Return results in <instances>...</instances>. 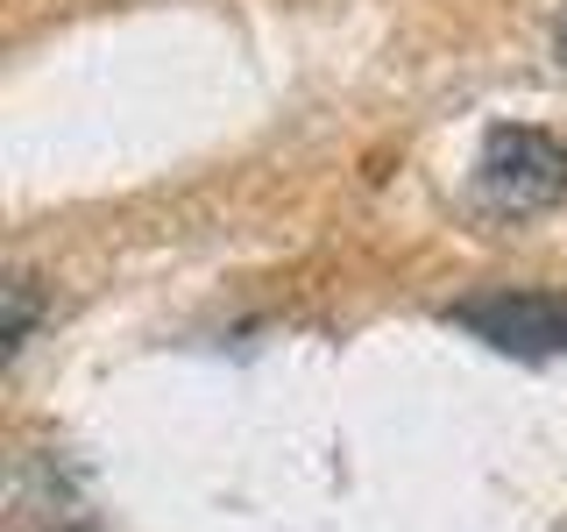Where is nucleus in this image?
Instances as JSON below:
<instances>
[{"instance_id": "4", "label": "nucleus", "mask_w": 567, "mask_h": 532, "mask_svg": "<svg viewBox=\"0 0 567 532\" xmlns=\"http://www.w3.org/2000/svg\"><path fill=\"white\" fill-rule=\"evenodd\" d=\"M554 50H560V64H567V14H560V29H554Z\"/></svg>"}, {"instance_id": "1", "label": "nucleus", "mask_w": 567, "mask_h": 532, "mask_svg": "<svg viewBox=\"0 0 567 532\" xmlns=\"http://www.w3.org/2000/svg\"><path fill=\"white\" fill-rule=\"evenodd\" d=\"M475 185L496 213H546L567 200V150L546 129H489L483 135V164H475Z\"/></svg>"}, {"instance_id": "2", "label": "nucleus", "mask_w": 567, "mask_h": 532, "mask_svg": "<svg viewBox=\"0 0 567 532\" xmlns=\"http://www.w3.org/2000/svg\"><path fill=\"white\" fill-rule=\"evenodd\" d=\"M447 319L504 355H567V298L554 291H483L447 306Z\"/></svg>"}, {"instance_id": "3", "label": "nucleus", "mask_w": 567, "mask_h": 532, "mask_svg": "<svg viewBox=\"0 0 567 532\" xmlns=\"http://www.w3.org/2000/svg\"><path fill=\"white\" fill-rule=\"evenodd\" d=\"M35 319H43V291H35L29 277H14V284H8V319H0V348L22 355L29 334H35Z\"/></svg>"}]
</instances>
